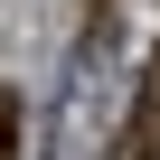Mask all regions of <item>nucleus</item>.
Masks as SVG:
<instances>
[{
  "instance_id": "1",
  "label": "nucleus",
  "mask_w": 160,
  "mask_h": 160,
  "mask_svg": "<svg viewBox=\"0 0 160 160\" xmlns=\"http://www.w3.org/2000/svg\"><path fill=\"white\" fill-rule=\"evenodd\" d=\"M113 160H160V47H151V66H141V85H132V113H122V132H113Z\"/></svg>"
},
{
  "instance_id": "2",
  "label": "nucleus",
  "mask_w": 160,
  "mask_h": 160,
  "mask_svg": "<svg viewBox=\"0 0 160 160\" xmlns=\"http://www.w3.org/2000/svg\"><path fill=\"white\" fill-rule=\"evenodd\" d=\"M19 151V85H0V160Z\"/></svg>"
}]
</instances>
